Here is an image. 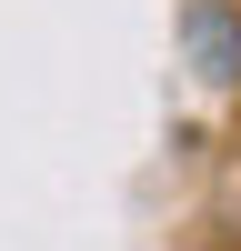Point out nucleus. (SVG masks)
<instances>
[{
  "mask_svg": "<svg viewBox=\"0 0 241 251\" xmlns=\"http://www.w3.org/2000/svg\"><path fill=\"white\" fill-rule=\"evenodd\" d=\"M181 40H191V71L211 80V91L241 80V10L231 0H191V10H181Z\"/></svg>",
  "mask_w": 241,
  "mask_h": 251,
  "instance_id": "obj_1",
  "label": "nucleus"
}]
</instances>
